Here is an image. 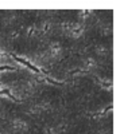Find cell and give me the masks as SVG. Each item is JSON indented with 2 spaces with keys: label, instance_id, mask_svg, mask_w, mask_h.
<instances>
[{
  "label": "cell",
  "instance_id": "obj_1",
  "mask_svg": "<svg viewBox=\"0 0 120 134\" xmlns=\"http://www.w3.org/2000/svg\"><path fill=\"white\" fill-rule=\"evenodd\" d=\"M11 57L12 58H15V60H18V62H20L22 64H24V66H27L30 70H32V71H35V72H43V74H46V71L45 70H41V69H38V67H35L34 64H31L30 62H27L26 59H23V58H19V57H16L15 54H11Z\"/></svg>",
  "mask_w": 120,
  "mask_h": 134
},
{
  "label": "cell",
  "instance_id": "obj_3",
  "mask_svg": "<svg viewBox=\"0 0 120 134\" xmlns=\"http://www.w3.org/2000/svg\"><path fill=\"white\" fill-rule=\"evenodd\" d=\"M4 70H9V71H15L16 69H14V67H9V66H0V71H4Z\"/></svg>",
  "mask_w": 120,
  "mask_h": 134
},
{
  "label": "cell",
  "instance_id": "obj_2",
  "mask_svg": "<svg viewBox=\"0 0 120 134\" xmlns=\"http://www.w3.org/2000/svg\"><path fill=\"white\" fill-rule=\"evenodd\" d=\"M0 95H7L8 98H11V99H12L14 102H19V100H18V99H16V98H15L12 94L9 93V90H0Z\"/></svg>",
  "mask_w": 120,
  "mask_h": 134
}]
</instances>
